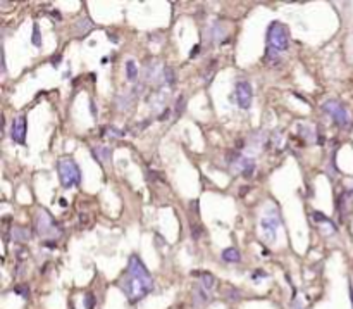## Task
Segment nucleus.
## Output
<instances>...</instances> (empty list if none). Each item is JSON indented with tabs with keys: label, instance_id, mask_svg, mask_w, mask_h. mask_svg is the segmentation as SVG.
Segmentation results:
<instances>
[{
	"label": "nucleus",
	"instance_id": "nucleus-15",
	"mask_svg": "<svg viewBox=\"0 0 353 309\" xmlns=\"http://www.w3.org/2000/svg\"><path fill=\"white\" fill-rule=\"evenodd\" d=\"M162 78H164V83H167V85H172L174 83V73H172L171 68H162Z\"/></svg>",
	"mask_w": 353,
	"mask_h": 309
},
{
	"label": "nucleus",
	"instance_id": "nucleus-12",
	"mask_svg": "<svg viewBox=\"0 0 353 309\" xmlns=\"http://www.w3.org/2000/svg\"><path fill=\"white\" fill-rule=\"evenodd\" d=\"M200 285L204 287L207 292H212L214 290V287H216V278H214V275H210V273H201L200 275Z\"/></svg>",
	"mask_w": 353,
	"mask_h": 309
},
{
	"label": "nucleus",
	"instance_id": "nucleus-7",
	"mask_svg": "<svg viewBox=\"0 0 353 309\" xmlns=\"http://www.w3.org/2000/svg\"><path fill=\"white\" fill-rule=\"evenodd\" d=\"M234 95H236V102L241 109H250L254 92H251V85L248 81L239 80L236 83V86H234Z\"/></svg>",
	"mask_w": 353,
	"mask_h": 309
},
{
	"label": "nucleus",
	"instance_id": "nucleus-8",
	"mask_svg": "<svg viewBox=\"0 0 353 309\" xmlns=\"http://www.w3.org/2000/svg\"><path fill=\"white\" fill-rule=\"evenodd\" d=\"M233 162V169L241 173L243 176H251L255 171V161L254 157H246V156H241V154H234V159L231 161Z\"/></svg>",
	"mask_w": 353,
	"mask_h": 309
},
{
	"label": "nucleus",
	"instance_id": "nucleus-3",
	"mask_svg": "<svg viewBox=\"0 0 353 309\" xmlns=\"http://www.w3.org/2000/svg\"><path fill=\"white\" fill-rule=\"evenodd\" d=\"M57 171L64 189L79 187V183H81V171H79L78 164L74 162L73 157H62V159H59Z\"/></svg>",
	"mask_w": 353,
	"mask_h": 309
},
{
	"label": "nucleus",
	"instance_id": "nucleus-4",
	"mask_svg": "<svg viewBox=\"0 0 353 309\" xmlns=\"http://www.w3.org/2000/svg\"><path fill=\"white\" fill-rule=\"evenodd\" d=\"M281 227V216L276 207H267L264 214L260 216V232L269 244H274L277 240V230Z\"/></svg>",
	"mask_w": 353,
	"mask_h": 309
},
{
	"label": "nucleus",
	"instance_id": "nucleus-14",
	"mask_svg": "<svg viewBox=\"0 0 353 309\" xmlns=\"http://www.w3.org/2000/svg\"><path fill=\"white\" fill-rule=\"evenodd\" d=\"M195 297H196V300H200V302H209V300H210V292H207L198 283V285L195 287Z\"/></svg>",
	"mask_w": 353,
	"mask_h": 309
},
{
	"label": "nucleus",
	"instance_id": "nucleus-10",
	"mask_svg": "<svg viewBox=\"0 0 353 309\" xmlns=\"http://www.w3.org/2000/svg\"><path fill=\"white\" fill-rule=\"evenodd\" d=\"M312 218H314V221H315V225H317V227L321 228L322 235L329 237V235H334V233H336V225H334L329 218H327V216L322 214V212H317V211H315L314 214H312Z\"/></svg>",
	"mask_w": 353,
	"mask_h": 309
},
{
	"label": "nucleus",
	"instance_id": "nucleus-17",
	"mask_svg": "<svg viewBox=\"0 0 353 309\" xmlns=\"http://www.w3.org/2000/svg\"><path fill=\"white\" fill-rule=\"evenodd\" d=\"M291 309H304V307H301V306H300V304H298V302H296V300H295V302H293V304H291Z\"/></svg>",
	"mask_w": 353,
	"mask_h": 309
},
{
	"label": "nucleus",
	"instance_id": "nucleus-6",
	"mask_svg": "<svg viewBox=\"0 0 353 309\" xmlns=\"http://www.w3.org/2000/svg\"><path fill=\"white\" fill-rule=\"evenodd\" d=\"M36 230L45 239H52V237L59 235V227L52 216H50V212L45 209H40L38 214H36Z\"/></svg>",
	"mask_w": 353,
	"mask_h": 309
},
{
	"label": "nucleus",
	"instance_id": "nucleus-1",
	"mask_svg": "<svg viewBox=\"0 0 353 309\" xmlns=\"http://www.w3.org/2000/svg\"><path fill=\"white\" fill-rule=\"evenodd\" d=\"M121 290L124 292V295L129 299V302H138L148 295L154 289V278L150 277L146 266L141 262L138 256L129 257L128 271H126V277L121 280L119 283Z\"/></svg>",
	"mask_w": 353,
	"mask_h": 309
},
{
	"label": "nucleus",
	"instance_id": "nucleus-5",
	"mask_svg": "<svg viewBox=\"0 0 353 309\" xmlns=\"http://www.w3.org/2000/svg\"><path fill=\"white\" fill-rule=\"evenodd\" d=\"M327 114L334 119V123L338 124L339 128H346L350 124V114H348V109L343 106L338 100H326L324 106H322Z\"/></svg>",
	"mask_w": 353,
	"mask_h": 309
},
{
	"label": "nucleus",
	"instance_id": "nucleus-9",
	"mask_svg": "<svg viewBox=\"0 0 353 309\" xmlns=\"http://www.w3.org/2000/svg\"><path fill=\"white\" fill-rule=\"evenodd\" d=\"M11 137H12V140L18 142V144H24V140H26V118H24L23 114L12 121Z\"/></svg>",
	"mask_w": 353,
	"mask_h": 309
},
{
	"label": "nucleus",
	"instance_id": "nucleus-11",
	"mask_svg": "<svg viewBox=\"0 0 353 309\" xmlns=\"http://www.w3.org/2000/svg\"><path fill=\"white\" fill-rule=\"evenodd\" d=\"M222 259H224L226 262H239L241 261V254H239L238 249L229 247V249L222 250Z\"/></svg>",
	"mask_w": 353,
	"mask_h": 309
},
{
	"label": "nucleus",
	"instance_id": "nucleus-13",
	"mask_svg": "<svg viewBox=\"0 0 353 309\" xmlns=\"http://www.w3.org/2000/svg\"><path fill=\"white\" fill-rule=\"evenodd\" d=\"M126 78L129 81H134L138 78V68L134 64V61H128L126 62Z\"/></svg>",
	"mask_w": 353,
	"mask_h": 309
},
{
	"label": "nucleus",
	"instance_id": "nucleus-16",
	"mask_svg": "<svg viewBox=\"0 0 353 309\" xmlns=\"http://www.w3.org/2000/svg\"><path fill=\"white\" fill-rule=\"evenodd\" d=\"M33 43L35 45H41V41L38 38V26L35 24V28H33Z\"/></svg>",
	"mask_w": 353,
	"mask_h": 309
},
{
	"label": "nucleus",
	"instance_id": "nucleus-2",
	"mask_svg": "<svg viewBox=\"0 0 353 309\" xmlns=\"http://www.w3.org/2000/svg\"><path fill=\"white\" fill-rule=\"evenodd\" d=\"M267 45H269V52L272 54H281L284 50H288L289 31L283 23H279V21L271 23V26L267 30Z\"/></svg>",
	"mask_w": 353,
	"mask_h": 309
}]
</instances>
